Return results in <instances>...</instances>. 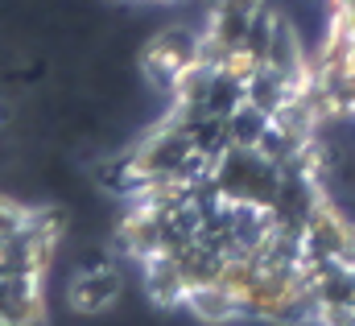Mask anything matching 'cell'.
<instances>
[{
    "label": "cell",
    "instance_id": "6da1fadb",
    "mask_svg": "<svg viewBox=\"0 0 355 326\" xmlns=\"http://www.w3.org/2000/svg\"><path fill=\"white\" fill-rule=\"evenodd\" d=\"M149 67L170 99L116 173L145 289L211 323H355V219L281 0H211Z\"/></svg>",
    "mask_w": 355,
    "mask_h": 326
},
{
    "label": "cell",
    "instance_id": "7a4b0ae2",
    "mask_svg": "<svg viewBox=\"0 0 355 326\" xmlns=\"http://www.w3.org/2000/svg\"><path fill=\"white\" fill-rule=\"evenodd\" d=\"M54 248H58L54 215L0 198V326L42 318Z\"/></svg>",
    "mask_w": 355,
    "mask_h": 326
},
{
    "label": "cell",
    "instance_id": "3957f363",
    "mask_svg": "<svg viewBox=\"0 0 355 326\" xmlns=\"http://www.w3.org/2000/svg\"><path fill=\"white\" fill-rule=\"evenodd\" d=\"M322 33L310 50L314 91L327 124L343 120L355 128V0H318Z\"/></svg>",
    "mask_w": 355,
    "mask_h": 326
},
{
    "label": "cell",
    "instance_id": "277c9868",
    "mask_svg": "<svg viewBox=\"0 0 355 326\" xmlns=\"http://www.w3.org/2000/svg\"><path fill=\"white\" fill-rule=\"evenodd\" d=\"M120 268L112 264H99V268H87L71 281V306L75 310H107L116 298H120Z\"/></svg>",
    "mask_w": 355,
    "mask_h": 326
},
{
    "label": "cell",
    "instance_id": "5b68a950",
    "mask_svg": "<svg viewBox=\"0 0 355 326\" xmlns=\"http://www.w3.org/2000/svg\"><path fill=\"white\" fill-rule=\"evenodd\" d=\"M132 4H178V0H132Z\"/></svg>",
    "mask_w": 355,
    "mask_h": 326
}]
</instances>
